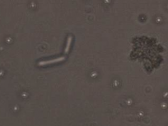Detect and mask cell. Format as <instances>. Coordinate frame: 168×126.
Returning a JSON list of instances; mask_svg holds the SVG:
<instances>
[{
  "label": "cell",
  "instance_id": "cell-2",
  "mask_svg": "<svg viewBox=\"0 0 168 126\" xmlns=\"http://www.w3.org/2000/svg\"><path fill=\"white\" fill-rule=\"evenodd\" d=\"M72 38L71 36H69L67 37V43H66V48H65V50H64V53L65 54H67L69 52V49H70V47H71V42H72Z\"/></svg>",
  "mask_w": 168,
  "mask_h": 126
},
{
  "label": "cell",
  "instance_id": "cell-1",
  "mask_svg": "<svg viewBox=\"0 0 168 126\" xmlns=\"http://www.w3.org/2000/svg\"><path fill=\"white\" fill-rule=\"evenodd\" d=\"M65 57H60L59 58H56L52 60H45V61H42L40 62L38 65L39 66H44V65H50L52 63H59L65 60Z\"/></svg>",
  "mask_w": 168,
  "mask_h": 126
}]
</instances>
